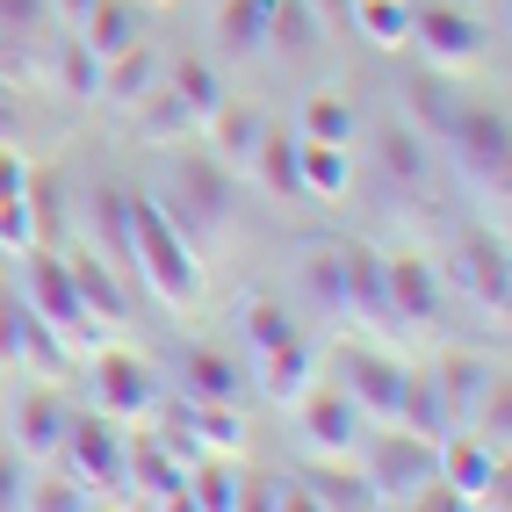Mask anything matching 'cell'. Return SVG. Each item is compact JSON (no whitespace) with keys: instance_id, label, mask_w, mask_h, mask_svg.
Segmentation results:
<instances>
[{"instance_id":"obj_26","label":"cell","mask_w":512,"mask_h":512,"mask_svg":"<svg viewBox=\"0 0 512 512\" xmlns=\"http://www.w3.org/2000/svg\"><path fill=\"white\" fill-rule=\"evenodd\" d=\"M181 505H202V512H231V505H246V484H238L231 455L188 462V491H181Z\"/></svg>"},{"instance_id":"obj_32","label":"cell","mask_w":512,"mask_h":512,"mask_svg":"<svg viewBox=\"0 0 512 512\" xmlns=\"http://www.w3.org/2000/svg\"><path fill=\"white\" fill-rule=\"evenodd\" d=\"M166 87H174V94L188 101V116H195V138H202V123H210V116L224 109V80H217L202 58H181L174 73H166Z\"/></svg>"},{"instance_id":"obj_30","label":"cell","mask_w":512,"mask_h":512,"mask_svg":"<svg viewBox=\"0 0 512 512\" xmlns=\"http://www.w3.org/2000/svg\"><path fill=\"white\" fill-rule=\"evenodd\" d=\"M138 130H145L152 145H188V138H195V116H188V101L159 80V87L138 101Z\"/></svg>"},{"instance_id":"obj_15","label":"cell","mask_w":512,"mask_h":512,"mask_svg":"<svg viewBox=\"0 0 512 512\" xmlns=\"http://www.w3.org/2000/svg\"><path fill=\"white\" fill-rule=\"evenodd\" d=\"M65 426H73V404H65L51 383H37V390L15 397V448L29 462H51L65 448Z\"/></svg>"},{"instance_id":"obj_33","label":"cell","mask_w":512,"mask_h":512,"mask_svg":"<svg viewBox=\"0 0 512 512\" xmlns=\"http://www.w3.org/2000/svg\"><path fill=\"white\" fill-rule=\"evenodd\" d=\"M253 174L275 188L282 202H296V130H260V145H253Z\"/></svg>"},{"instance_id":"obj_17","label":"cell","mask_w":512,"mask_h":512,"mask_svg":"<svg viewBox=\"0 0 512 512\" xmlns=\"http://www.w3.org/2000/svg\"><path fill=\"white\" fill-rule=\"evenodd\" d=\"M433 383H440V397H448L455 426H476V412H484V404H491V390L505 383V368H498L491 354H448Z\"/></svg>"},{"instance_id":"obj_18","label":"cell","mask_w":512,"mask_h":512,"mask_svg":"<svg viewBox=\"0 0 512 512\" xmlns=\"http://www.w3.org/2000/svg\"><path fill=\"white\" fill-rule=\"evenodd\" d=\"M73 37H80L94 58H116V51H130V44H145V0H94Z\"/></svg>"},{"instance_id":"obj_41","label":"cell","mask_w":512,"mask_h":512,"mask_svg":"<svg viewBox=\"0 0 512 512\" xmlns=\"http://www.w3.org/2000/svg\"><path fill=\"white\" fill-rule=\"evenodd\" d=\"M0 505H29V455L0 448Z\"/></svg>"},{"instance_id":"obj_29","label":"cell","mask_w":512,"mask_h":512,"mask_svg":"<svg viewBox=\"0 0 512 512\" xmlns=\"http://www.w3.org/2000/svg\"><path fill=\"white\" fill-rule=\"evenodd\" d=\"M181 440H210V455H246V412L238 404H188V433Z\"/></svg>"},{"instance_id":"obj_1","label":"cell","mask_w":512,"mask_h":512,"mask_svg":"<svg viewBox=\"0 0 512 512\" xmlns=\"http://www.w3.org/2000/svg\"><path fill=\"white\" fill-rule=\"evenodd\" d=\"M130 275H138L166 311H195L202 303V253L166 224V210L152 195H130Z\"/></svg>"},{"instance_id":"obj_24","label":"cell","mask_w":512,"mask_h":512,"mask_svg":"<svg viewBox=\"0 0 512 512\" xmlns=\"http://www.w3.org/2000/svg\"><path fill=\"white\" fill-rule=\"evenodd\" d=\"M397 426H404V433H419V440H433V448L455 433V412H448V397H440V383H433V375H404Z\"/></svg>"},{"instance_id":"obj_45","label":"cell","mask_w":512,"mask_h":512,"mask_svg":"<svg viewBox=\"0 0 512 512\" xmlns=\"http://www.w3.org/2000/svg\"><path fill=\"white\" fill-rule=\"evenodd\" d=\"M325 8H354V0H325Z\"/></svg>"},{"instance_id":"obj_7","label":"cell","mask_w":512,"mask_h":512,"mask_svg":"<svg viewBox=\"0 0 512 512\" xmlns=\"http://www.w3.org/2000/svg\"><path fill=\"white\" fill-rule=\"evenodd\" d=\"M412 44L426 51L433 73H476V65L491 58V29L462 15V8H412Z\"/></svg>"},{"instance_id":"obj_8","label":"cell","mask_w":512,"mask_h":512,"mask_svg":"<svg viewBox=\"0 0 512 512\" xmlns=\"http://www.w3.org/2000/svg\"><path fill=\"white\" fill-rule=\"evenodd\" d=\"M289 412L303 419V448L311 455H325V462H354L361 455V433H368V419L354 412V397L347 390H325V383H311Z\"/></svg>"},{"instance_id":"obj_3","label":"cell","mask_w":512,"mask_h":512,"mask_svg":"<svg viewBox=\"0 0 512 512\" xmlns=\"http://www.w3.org/2000/svg\"><path fill=\"white\" fill-rule=\"evenodd\" d=\"M354 462L368 476L375 505H426V491L440 484V448L419 433H404V426H390L383 440H361Z\"/></svg>"},{"instance_id":"obj_27","label":"cell","mask_w":512,"mask_h":512,"mask_svg":"<svg viewBox=\"0 0 512 512\" xmlns=\"http://www.w3.org/2000/svg\"><path fill=\"white\" fill-rule=\"evenodd\" d=\"M296 138H318V145H354V101L347 94H303V116H296Z\"/></svg>"},{"instance_id":"obj_20","label":"cell","mask_w":512,"mask_h":512,"mask_svg":"<svg viewBox=\"0 0 512 512\" xmlns=\"http://www.w3.org/2000/svg\"><path fill=\"white\" fill-rule=\"evenodd\" d=\"M339 260H347V318L354 325H390L383 253H375V246H339Z\"/></svg>"},{"instance_id":"obj_44","label":"cell","mask_w":512,"mask_h":512,"mask_svg":"<svg viewBox=\"0 0 512 512\" xmlns=\"http://www.w3.org/2000/svg\"><path fill=\"white\" fill-rule=\"evenodd\" d=\"M87 8H94V0H51V15H58L65 29H80V15H87Z\"/></svg>"},{"instance_id":"obj_5","label":"cell","mask_w":512,"mask_h":512,"mask_svg":"<svg viewBox=\"0 0 512 512\" xmlns=\"http://www.w3.org/2000/svg\"><path fill=\"white\" fill-rule=\"evenodd\" d=\"M87 390H94L101 419L138 426V419H152V404H159V375H152L145 354H130V347H94L87 354Z\"/></svg>"},{"instance_id":"obj_9","label":"cell","mask_w":512,"mask_h":512,"mask_svg":"<svg viewBox=\"0 0 512 512\" xmlns=\"http://www.w3.org/2000/svg\"><path fill=\"white\" fill-rule=\"evenodd\" d=\"M404 368L397 354H383V347H361V354H347L339 361V390L354 397V412L368 419V426H397V404H404Z\"/></svg>"},{"instance_id":"obj_42","label":"cell","mask_w":512,"mask_h":512,"mask_svg":"<svg viewBox=\"0 0 512 512\" xmlns=\"http://www.w3.org/2000/svg\"><path fill=\"white\" fill-rule=\"evenodd\" d=\"M22 138V87L0 73V145H15Z\"/></svg>"},{"instance_id":"obj_25","label":"cell","mask_w":512,"mask_h":512,"mask_svg":"<svg viewBox=\"0 0 512 512\" xmlns=\"http://www.w3.org/2000/svg\"><path fill=\"white\" fill-rule=\"evenodd\" d=\"M181 390H188V404H238V397H246V390H238V368L224 354H210V347H195L181 361Z\"/></svg>"},{"instance_id":"obj_31","label":"cell","mask_w":512,"mask_h":512,"mask_svg":"<svg viewBox=\"0 0 512 512\" xmlns=\"http://www.w3.org/2000/svg\"><path fill=\"white\" fill-rule=\"evenodd\" d=\"M383 174H390L397 188H426V174H433V145L419 138L412 123H390V130H383Z\"/></svg>"},{"instance_id":"obj_28","label":"cell","mask_w":512,"mask_h":512,"mask_svg":"<svg viewBox=\"0 0 512 512\" xmlns=\"http://www.w3.org/2000/svg\"><path fill=\"white\" fill-rule=\"evenodd\" d=\"M260 130H267V123H260L253 109H231V101H224V109L202 123V138H210V159L246 166V159H253V145H260Z\"/></svg>"},{"instance_id":"obj_10","label":"cell","mask_w":512,"mask_h":512,"mask_svg":"<svg viewBox=\"0 0 512 512\" xmlns=\"http://www.w3.org/2000/svg\"><path fill=\"white\" fill-rule=\"evenodd\" d=\"M123 491H145L152 505H181L188 491V455H181V433H145L123 448Z\"/></svg>"},{"instance_id":"obj_21","label":"cell","mask_w":512,"mask_h":512,"mask_svg":"<svg viewBox=\"0 0 512 512\" xmlns=\"http://www.w3.org/2000/svg\"><path fill=\"white\" fill-rule=\"evenodd\" d=\"M296 289L311 296V311H325V318H347V260H339V246L311 238V246L296 253Z\"/></svg>"},{"instance_id":"obj_46","label":"cell","mask_w":512,"mask_h":512,"mask_svg":"<svg viewBox=\"0 0 512 512\" xmlns=\"http://www.w3.org/2000/svg\"><path fill=\"white\" fill-rule=\"evenodd\" d=\"M152 8H166V0H152Z\"/></svg>"},{"instance_id":"obj_22","label":"cell","mask_w":512,"mask_h":512,"mask_svg":"<svg viewBox=\"0 0 512 512\" xmlns=\"http://www.w3.org/2000/svg\"><path fill=\"white\" fill-rule=\"evenodd\" d=\"M347 188H354V145L296 138V195H325V202H339Z\"/></svg>"},{"instance_id":"obj_35","label":"cell","mask_w":512,"mask_h":512,"mask_svg":"<svg viewBox=\"0 0 512 512\" xmlns=\"http://www.w3.org/2000/svg\"><path fill=\"white\" fill-rule=\"evenodd\" d=\"M238 332H246V347H253V361H260V354H275V347H289V339H296V318L282 311V303H267V296H246Z\"/></svg>"},{"instance_id":"obj_23","label":"cell","mask_w":512,"mask_h":512,"mask_svg":"<svg viewBox=\"0 0 512 512\" xmlns=\"http://www.w3.org/2000/svg\"><path fill=\"white\" fill-rule=\"evenodd\" d=\"M311 383H318V347H311L303 332L289 339V347L260 354V390H267V404H296Z\"/></svg>"},{"instance_id":"obj_14","label":"cell","mask_w":512,"mask_h":512,"mask_svg":"<svg viewBox=\"0 0 512 512\" xmlns=\"http://www.w3.org/2000/svg\"><path fill=\"white\" fill-rule=\"evenodd\" d=\"M448 275H455L476 303H484L491 318H505V303H512V275H505V246H498V238H484V231L462 238V246L448 253Z\"/></svg>"},{"instance_id":"obj_2","label":"cell","mask_w":512,"mask_h":512,"mask_svg":"<svg viewBox=\"0 0 512 512\" xmlns=\"http://www.w3.org/2000/svg\"><path fill=\"white\" fill-rule=\"evenodd\" d=\"M152 202L166 210V224H174L195 253H202V246H217L224 224H231V181H224V159H210V152H181L174 166H166V181H159Z\"/></svg>"},{"instance_id":"obj_19","label":"cell","mask_w":512,"mask_h":512,"mask_svg":"<svg viewBox=\"0 0 512 512\" xmlns=\"http://www.w3.org/2000/svg\"><path fill=\"white\" fill-rule=\"evenodd\" d=\"M152 87H159V51H152V44H130V51H116V58H101L94 101H101V109H138Z\"/></svg>"},{"instance_id":"obj_16","label":"cell","mask_w":512,"mask_h":512,"mask_svg":"<svg viewBox=\"0 0 512 512\" xmlns=\"http://www.w3.org/2000/svg\"><path fill=\"white\" fill-rule=\"evenodd\" d=\"M65 275H73V296H80V311L94 318V325H130V296H123V275L109 260H101L94 246H80V253H65Z\"/></svg>"},{"instance_id":"obj_38","label":"cell","mask_w":512,"mask_h":512,"mask_svg":"<svg viewBox=\"0 0 512 512\" xmlns=\"http://www.w3.org/2000/svg\"><path fill=\"white\" fill-rule=\"evenodd\" d=\"M267 44H275L282 58H303L318 44V15L303 8V0H275V15H267Z\"/></svg>"},{"instance_id":"obj_13","label":"cell","mask_w":512,"mask_h":512,"mask_svg":"<svg viewBox=\"0 0 512 512\" xmlns=\"http://www.w3.org/2000/svg\"><path fill=\"white\" fill-rule=\"evenodd\" d=\"M462 109H469V101L455 94V73H433V65H426L419 80H404V123H412V130H419V138H426L433 152L455 138Z\"/></svg>"},{"instance_id":"obj_40","label":"cell","mask_w":512,"mask_h":512,"mask_svg":"<svg viewBox=\"0 0 512 512\" xmlns=\"http://www.w3.org/2000/svg\"><path fill=\"white\" fill-rule=\"evenodd\" d=\"M37 22H51V0H0V29L8 37H37Z\"/></svg>"},{"instance_id":"obj_12","label":"cell","mask_w":512,"mask_h":512,"mask_svg":"<svg viewBox=\"0 0 512 512\" xmlns=\"http://www.w3.org/2000/svg\"><path fill=\"white\" fill-rule=\"evenodd\" d=\"M383 282H390V325H440V267L426 253H383Z\"/></svg>"},{"instance_id":"obj_6","label":"cell","mask_w":512,"mask_h":512,"mask_svg":"<svg viewBox=\"0 0 512 512\" xmlns=\"http://www.w3.org/2000/svg\"><path fill=\"white\" fill-rule=\"evenodd\" d=\"M123 426L116 419H101V412H87V419H73L65 426V448H58V462H65V476L101 505V498H123Z\"/></svg>"},{"instance_id":"obj_11","label":"cell","mask_w":512,"mask_h":512,"mask_svg":"<svg viewBox=\"0 0 512 512\" xmlns=\"http://www.w3.org/2000/svg\"><path fill=\"white\" fill-rule=\"evenodd\" d=\"M440 491L455 505H505V455L484 440H440Z\"/></svg>"},{"instance_id":"obj_34","label":"cell","mask_w":512,"mask_h":512,"mask_svg":"<svg viewBox=\"0 0 512 512\" xmlns=\"http://www.w3.org/2000/svg\"><path fill=\"white\" fill-rule=\"evenodd\" d=\"M51 87H58L65 101H94V87H101V58H94L80 37H58V58H51Z\"/></svg>"},{"instance_id":"obj_36","label":"cell","mask_w":512,"mask_h":512,"mask_svg":"<svg viewBox=\"0 0 512 512\" xmlns=\"http://www.w3.org/2000/svg\"><path fill=\"white\" fill-rule=\"evenodd\" d=\"M347 15L361 22V37H368L375 51H397V44H412V8H404V0H354Z\"/></svg>"},{"instance_id":"obj_39","label":"cell","mask_w":512,"mask_h":512,"mask_svg":"<svg viewBox=\"0 0 512 512\" xmlns=\"http://www.w3.org/2000/svg\"><path fill=\"white\" fill-rule=\"evenodd\" d=\"M29 505H37V512H80V505H94V498L73 484V476H58V484H29Z\"/></svg>"},{"instance_id":"obj_37","label":"cell","mask_w":512,"mask_h":512,"mask_svg":"<svg viewBox=\"0 0 512 512\" xmlns=\"http://www.w3.org/2000/svg\"><path fill=\"white\" fill-rule=\"evenodd\" d=\"M267 15H275V0H224V8H217L224 51H260L267 44Z\"/></svg>"},{"instance_id":"obj_4","label":"cell","mask_w":512,"mask_h":512,"mask_svg":"<svg viewBox=\"0 0 512 512\" xmlns=\"http://www.w3.org/2000/svg\"><path fill=\"white\" fill-rule=\"evenodd\" d=\"M455 159V174L469 181V195L484 202V210H498L505 217V159H512V130H505V109H462V123H455V138L440 145Z\"/></svg>"},{"instance_id":"obj_43","label":"cell","mask_w":512,"mask_h":512,"mask_svg":"<svg viewBox=\"0 0 512 512\" xmlns=\"http://www.w3.org/2000/svg\"><path fill=\"white\" fill-rule=\"evenodd\" d=\"M29 174H37V166H29L15 145H0V202H8V195H22V188H29Z\"/></svg>"}]
</instances>
